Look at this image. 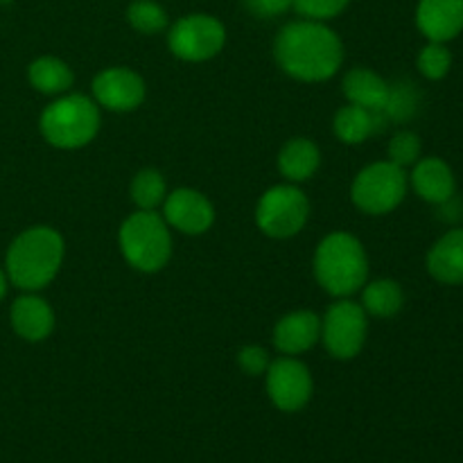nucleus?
<instances>
[{
    "label": "nucleus",
    "instance_id": "1",
    "mask_svg": "<svg viewBox=\"0 0 463 463\" xmlns=\"http://www.w3.org/2000/svg\"><path fill=\"white\" fill-rule=\"evenodd\" d=\"M274 59L297 81L317 84L333 80L344 63V43L333 27L319 21H292L274 39Z\"/></svg>",
    "mask_w": 463,
    "mask_h": 463
},
{
    "label": "nucleus",
    "instance_id": "2",
    "mask_svg": "<svg viewBox=\"0 0 463 463\" xmlns=\"http://www.w3.org/2000/svg\"><path fill=\"white\" fill-rule=\"evenodd\" d=\"M66 242L52 226H32L18 233L5 256V274L14 288L39 292L57 279Z\"/></svg>",
    "mask_w": 463,
    "mask_h": 463
},
{
    "label": "nucleus",
    "instance_id": "3",
    "mask_svg": "<svg viewBox=\"0 0 463 463\" xmlns=\"http://www.w3.org/2000/svg\"><path fill=\"white\" fill-rule=\"evenodd\" d=\"M315 280L335 298H351L369 280V256L355 235L333 231L317 244L312 258Z\"/></svg>",
    "mask_w": 463,
    "mask_h": 463
},
{
    "label": "nucleus",
    "instance_id": "4",
    "mask_svg": "<svg viewBox=\"0 0 463 463\" xmlns=\"http://www.w3.org/2000/svg\"><path fill=\"white\" fill-rule=\"evenodd\" d=\"M102 127V109L93 98L81 93H63L43 109L39 131L48 145L57 149H80L93 143Z\"/></svg>",
    "mask_w": 463,
    "mask_h": 463
},
{
    "label": "nucleus",
    "instance_id": "5",
    "mask_svg": "<svg viewBox=\"0 0 463 463\" xmlns=\"http://www.w3.org/2000/svg\"><path fill=\"white\" fill-rule=\"evenodd\" d=\"M118 244L127 265L140 274H156L172 258V231L158 211H136L122 222Z\"/></svg>",
    "mask_w": 463,
    "mask_h": 463
},
{
    "label": "nucleus",
    "instance_id": "6",
    "mask_svg": "<svg viewBox=\"0 0 463 463\" xmlns=\"http://www.w3.org/2000/svg\"><path fill=\"white\" fill-rule=\"evenodd\" d=\"M410 175L392 161H378L357 172L351 184V199L366 215L393 213L407 197Z\"/></svg>",
    "mask_w": 463,
    "mask_h": 463
},
{
    "label": "nucleus",
    "instance_id": "7",
    "mask_svg": "<svg viewBox=\"0 0 463 463\" xmlns=\"http://www.w3.org/2000/svg\"><path fill=\"white\" fill-rule=\"evenodd\" d=\"M307 217L310 199L294 184H279L265 190L256 203V224L267 238H294L307 224Z\"/></svg>",
    "mask_w": 463,
    "mask_h": 463
},
{
    "label": "nucleus",
    "instance_id": "8",
    "mask_svg": "<svg viewBox=\"0 0 463 463\" xmlns=\"http://www.w3.org/2000/svg\"><path fill=\"white\" fill-rule=\"evenodd\" d=\"M369 335V315L351 298H337L321 317V344L330 357L348 362L362 353Z\"/></svg>",
    "mask_w": 463,
    "mask_h": 463
},
{
    "label": "nucleus",
    "instance_id": "9",
    "mask_svg": "<svg viewBox=\"0 0 463 463\" xmlns=\"http://www.w3.org/2000/svg\"><path fill=\"white\" fill-rule=\"evenodd\" d=\"M226 27L211 14H188L172 23L167 32V48L176 59L188 63L211 61L224 50Z\"/></svg>",
    "mask_w": 463,
    "mask_h": 463
},
{
    "label": "nucleus",
    "instance_id": "10",
    "mask_svg": "<svg viewBox=\"0 0 463 463\" xmlns=\"http://www.w3.org/2000/svg\"><path fill=\"white\" fill-rule=\"evenodd\" d=\"M267 378V396L274 402L276 410L301 411L310 402L315 393V380L310 369L297 357L283 355L279 360H271L269 369L265 371Z\"/></svg>",
    "mask_w": 463,
    "mask_h": 463
},
{
    "label": "nucleus",
    "instance_id": "11",
    "mask_svg": "<svg viewBox=\"0 0 463 463\" xmlns=\"http://www.w3.org/2000/svg\"><path fill=\"white\" fill-rule=\"evenodd\" d=\"M90 90H93L90 98L104 111L129 113L136 111L145 102L147 86H145L143 77L136 71H131V68L113 66L95 75Z\"/></svg>",
    "mask_w": 463,
    "mask_h": 463
},
{
    "label": "nucleus",
    "instance_id": "12",
    "mask_svg": "<svg viewBox=\"0 0 463 463\" xmlns=\"http://www.w3.org/2000/svg\"><path fill=\"white\" fill-rule=\"evenodd\" d=\"M163 220L184 235H203L215 224V206L194 188H176L163 202Z\"/></svg>",
    "mask_w": 463,
    "mask_h": 463
},
{
    "label": "nucleus",
    "instance_id": "13",
    "mask_svg": "<svg viewBox=\"0 0 463 463\" xmlns=\"http://www.w3.org/2000/svg\"><path fill=\"white\" fill-rule=\"evenodd\" d=\"M321 342V317L312 310H294L274 326V346L280 355L297 357Z\"/></svg>",
    "mask_w": 463,
    "mask_h": 463
},
{
    "label": "nucleus",
    "instance_id": "14",
    "mask_svg": "<svg viewBox=\"0 0 463 463\" xmlns=\"http://www.w3.org/2000/svg\"><path fill=\"white\" fill-rule=\"evenodd\" d=\"M416 27L437 43L457 39L463 32V0H419Z\"/></svg>",
    "mask_w": 463,
    "mask_h": 463
},
{
    "label": "nucleus",
    "instance_id": "15",
    "mask_svg": "<svg viewBox=\"0 0 463 463\" xmlns=\"http://www.w3.org/2000/svg\"><path fill=\"white\" fill-rule=\"evenodd\" d=\"M9 321H12V328L18 337L25 339V342L39 344L52 335L54 310L36 292H25L12 303Z\"/></svg>",
    "mask_w": 463,
    "mask_h": 463
},
{
    "label": "nucleus",
    "instance_id": "16",
    "mask_svg": "<svg viewBox=\"0 0 463 463\" xmlns=\"http://www.w3.org/2000/svg\"><path fill=\"white\" fill-rule=\"evenodd\" d=\"M410 185L423 202L437 203V206H443V203L450 202L457 190L455 172L439 156L419 158L411 165Z\"/></svg>",
    "mask_w": 463,
    "mask_h": 463
},
{
    "label": "nucleus",
    "instance_id": "17",
    "mask_svg": "<svg viewBox=\"0 0 463 463\" xmlns=\"http://www.w3.org/2000/svg\"><path fill=\"white\" fill-rule=\"evenodd\" d=\"M342 90L348 104H355V107L366 109V111L384 113L389 95H392V84L384 77H380L378 72L371 71V68L360 66L351 68L344 75Z\"/></svg>",
    "mask_w": 463,
    "mask_h": 463
},
{
    "label": "nucleus",
    "instance_id": "18",
    "mask_svg": "<svg viewBox=\"0 0 463 463\" xmlns=\"http://www.w3.org/2000/svg\"><path fill=\"white\" fill-rule=\"evenodd\" d=\"M430 276L441 285H463V229H452L428 251Z\"/></svg>",
    "mask_w": 463,
    "mask_h": 463
},
{
    "label": "nucleus",
    "instance_id": "19",
    "mask_svg": "<svg viewBox=\"0 0 463 463\" xmlns=\"http://www.w3.org/2000/svg\"><path fill=\"white\" fill-rule=\"evenodd\" d=\"M279 172L288 184H306L312 176L317 175V170L321 167V149L315 140L310 138H292L280 147L279 158Z\"/></svg>",
    "mask_w": 463,
    "mask_h": 463
},
{
    "label": "nucleus",
    "instance_id": "20",
    "mask_svg": "<svg viewBox=\"0 0 463 463\" xmlns=\"http://www.w3.org/2000/svg\"><path fill=\"white\" fill-rule=\"evenodd\" d=\"M27 80H30L32 89L39 90V93L59 98V95L68 93L72 89L75 72H72V68L63 59L45 54V57L34 59L27 66Z\"/></svg>",
    "mask_w": 463,
    "mask_h": 463
},
{
    "label": "nucleus",
    "instance_id": "21",
    "mask_svg": "<svg viewBox=\"0 0 463 463\" xmlns=\"http://www.w3.org/2000/svg\"><path fill=\"white\" fill-rule=\"evenodd\" d=\"M362 298L360 306L369 317H378V319H392L405 306V292H402L401 283L393 279H375L366 280L364 288L360 289Z\"/></svg>",
    "mask_w": 463,
    "mask_h": 463
},
{
    "label": "nucleus",
    "instance_id": "22",
    "mask_svg": "<svg viewBox=\"0 0 463 463\" xmlns=\"http://www.w3.org/2000/svg\"><path fill=\"white\" fill-rule=\"evenodd\" d=\"M384 113L366 111V109L346 104L333 118V131L344 145H362L378 131V120Z\"/></svg>",
    "mask_w": 463,
    "mask_h": 463
},
{
    "label": "nucleus",
    "instance_id": "23",
    "mask_svg": "<svg viewBox=\"0 0 463 463\" xmlns=\"http://www.w3.org/2000/svg\"><path fill=\"white\" fill-rule=\"evenodd\" d=\"M129 194L138 211H158L167 197V184L161 172L145 167L131 179Z\"/></svg>",
    "mask_w": 463,
    "mask_h": 463
},
{
    "label": "nucleus",
    "instance_id": "24",
    "mask_svg": "<svg viewBox=\"0 0 463 463\" xmlns=\"http://www.w3.org/2000/svg\"><path fill=\"white\" fill-rule=\"evenodd\" d=\"M127 23L134 27L136 32L145 36H154L158 32L167 30L170 25V18L163 5H158L156 0H134V3L127 7Z\"/></svg>",
    "mask_w": 463,
    "mask_h": 463
},
{
    "label": "nucleus",
    "instance_id": "25",
    "mask_svg": "<svg viewBox=\"0 0 463 463\" xmlns=\"http://www.w3.org/2000/svg\"><path fill=\"white\" fill-rule=\"evenodd\" d=\"M416 68H419V72L425 80H443L452 68V52L448 50L446 43L428 41V45H425L419 52V57H416Z\"/></svg>",
    "mask_w": 463,
    "mask_h": 463
},
{
    "label": "nucleus",
    "instance_id": "26",
    "mask_svg": "<svg viewBox=\"0 0 463 463\" xmlns=\"http://www.w3.org/2000/svg\"><path fill=\"white\" fill-rule=\"evenodd\" d=\"M423 152V143H420L419 134L414 131H398L392 136L387 145V161L396 163L398 167L407 170V167L414 165L420 158Z\"/></svg>",
    "mask_w": 463,
    "mask_h": 463
},
{
    "label": "nucleus",
    "instance_id": "27",
    "mask_svg": "<svg viewBox=\"0 0 463 463\" xmlns=\"http://www.w3.org/2000/svg\"><path fill=\"white\" fill-rule=\"evenodd\" d=\"M351 0H292V9L307 21L326 23L337 18Z\"/></svg>",
    "mask_w": 463,
    "mask_h": 463
},
{
    "label": "nucleus",
    "instance_id": "28",
    "mask_svg": "<svg viewBox=\"0 0 463 463\" xmlns=\"http://www.w3.org/2000/svg\"><path fill=\"white\" fill-rule=\"evenodd\" d=\"M416 93L414 89L405 86V89H398V86H392V95H389L387 109H384V116H389L392 120L405 122L407 118L414 116L416 111Z\"/></svg>",
    "mask_w": 463,
    "mask_h": 463
},
{
    "label": "nucleus",
    "instance_id": "29",
    "mask_svg": "<svg viewBox=\"0 0 463 463\" xmlns=\"http://www.w3.org/2000/svg\"><path fill=\"white\" fill-rule=\"evenodd\" d=\"M271 357L267 353V348L258 346V344H249V346L240 348L238 353V366L247 375H265V371L269 369Z\"/></svg>",
    "mask_w": 463,
    "mask_h": 463
},
{
    "label": "nucleus",
    "instance_id": "30",
    "mask_svg": "<svg viewBox=\"0 0 463 463\" xmlns=\"http://www.w3.org/2000/svg\"><path fill=\"white\" fill-rule=\"evenodd\" d=\"M244 7L258 18H279L292 9V0H244Z\"/></svg>",
    "mask_w": 463,
    "mask_h": 463
},
{
    "label": "nucleus",
    "instance_id": "31",
    "mask_svg": "<svg viewBox=\"0 0 463 463\" xmlns=\"http://www.w3.org/2000/svg\"><path fill=\"white\" fill-rule=\"evenodd\" d=\"M7 285H9L7 274H5V269H3V267H0V301H3L5 294H7Z\"/></svg>",
    "mask_w": 463,
    "mask_h": 463
}]
</instances>
